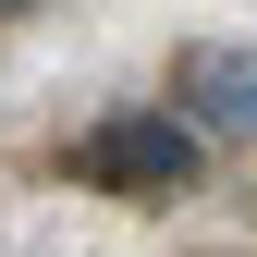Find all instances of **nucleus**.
<instances>
[{"label":"nucleus","mask_w":257,"mask_h":257,"mask_svg":"<svg viewBox=\"0 0 257 257\" xmlns=\"http://www.w3.org/2000/svg\"><path fill=\"white\" fill-rule=\"evenodd\" d=\"M0 13H25V0H0Z\"/></svg>","instance_id":"3"},{"label":"nucleus","mask_w":257,"mask_h":257,"mask_svg":"<svg viewBox=\"0 0 257 257\" xmlns=\"http://www.w3.org/2000/svg\"><path fill=\"white\" fill-rule=\"evenodd\" d=\"M172 110L196 122L208 147H257V49L245 37H196L172 61Z\"/></svg>","instance_id":"2"},{"label":"nucleus","mask_w":257,"mask_h":257,"mask_svg":"<svg viewBox=\"0 0 257 257\" xmlns=\"http://www.w3.org/2000/svg\"><path fill=\"white\" fill-rule=\"evenodd\" d=\"M196 159H208V135H196L172 98H159V110H110L98 135H74V184L159 208V196H196Z\"/></svg>","instance_id":"1"}]
</instances>
